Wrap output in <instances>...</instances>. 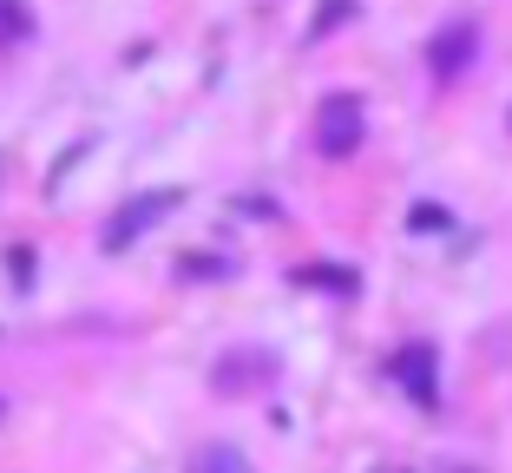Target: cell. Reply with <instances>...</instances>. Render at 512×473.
<instances>
[{
  "mask_svg": "<svg viewBox=\"0 0 512 473\" xmlns=\"http://www.w3.org/2000/svg\"><path fill=\"white\" fill-rule=\"evenodd\" d=\"M211 388H217L224 401L263 395V388H276V355H270V349H230V355H217Z\"/></svg>",
  "mask_w": 512,
  "mask_h": 473,
  "instance_id": "cell-1",
  "label": "cell"
},
{
  "mask_svg": "<svg viewBox=\"0 0 512 473\" xmlns=\"http://www.w3.org/2000/svg\"><path fill=\"white\" fill-rule=\"evenodd\" d=\"M362 145V99L355 92H329L316 112V152L322 158H355Z\"/></svg>",
  "mask_w": 512,
  "mask_h": 473,
  "instance_id": "cell-2",
  "label": "cell"
},
{
  "mask_svg": "<svg viewBox=\"0 0 512 473\" xmlns=\"http://www.w3.org/2000/svg\"><path fill=\"white\" fill-rule=\"evenodd\" d=\"M178 204H184V191H145V198H132V204H125V211L112 217L106 230H99V244H106V250H132L138 237H145L151 224H165V217L178 211Z\"/></svg>",
  "mask_w": 512,
  "mask_h": 473,
  "instance_id": "cell-3",
  "label": "cell"
},
{
  "mask_svg": "<svg viewBox=\"0 0 512 473\" xmlns=\"http://www.w3.org/2000/svg\"><path fill=\"white\" fill-rule=\"evenodd\" d=\"M394 382L421 401V408H434V349H427V342L401 349V355H394Z\"/></svg>",
  "mask_w": 512,
  "mask_h": 473,
  "instance_id": "cell-4",
  "label": "cell"
},
{
  "mask_svg": "<svg viewBox=\"0 0 512 473\" xmlns=\"http://www.w3.org/2000/svg\"><path fill=\"white\" fill-rule=\"evenodd\" d=\"M467 60H473V27H453V33H440V40L427 46V66H434L440 79H453Z\"/></svg>",
  "mask_w": 512,
  "mask_h": 473,
  "instance_id": "cell-5",
  "label": "cell"
},
{
  "mask_svg": "<svg viewBox=\"0 0 512 473\" xmlns=\"http://www.w3.org/2000/svg\"><path fill=\"white\" fill-rule=\"evenodd\" d=\"M191 473H250V460L237 454V447H224V441H211V447H197V460H191Z\"/></svg>",
  "mask_w": 512,
  "mask_h": 473,
  "instance_id": "cell-6",
  "label": "cell"
},
{
  "mask_svg": "<svg viewBox=\"0 0 512 473\" xmlns=\"http://www.w3.org/2000/svg\"><path fill=\"white\" fill-rule=\"evenodd\" d=\"M33 33V14L20 7V0H0V46H14V40H27Z\"/></svg>",
  "mask_w": 512,
  "mask_h": 473,
  "instance_id": "cell-7",
  "label": "cell"
},
{
  "mask_svg": "<svg viewBox=\"0 0 512 473\" xmlns=\"http://www.w3.org/2000/svg\"><path fill=\"white\" fill-rule=\"evenodd\" d=\"M342 20H348V0H335V7H322V14H316V27H309V33L322 40V33H329V27H342Z\"/></svg>",
  "mask_w": 512,
  "mask_h": 473,
  "instance_id": "cell-8",
  "label": "cell"
},
{
  "mask_svg": "<svg viewBox=\"0 0 512 473\" xmlns=\"http://www.w3.org/2000/svg\"><path fill=\"white\" fill-rule=\"evenodd\" d=\"M7 276L27 290V283H33V250H14V257H7Z\"/></svg>",
  "mask_w": 512,
  "mask_h": 473,
  "instance_id": "cell-9",
  "label": "cell"
}]
</instances>
